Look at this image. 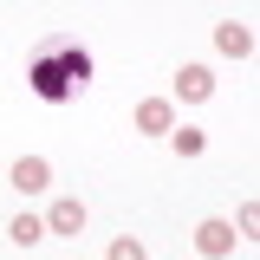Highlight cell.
Instances as JSON below:
<instances>
[{
  "label": "cell",
  "instance_id": "obj_3",
  "mask_svg": "<svg viewBox=\"0 0 260 260\" xmlns=\"http://www.w3.org/2000/svg\"><path fill=\"white\" fill-rule=\"evenodd\" d=\"M7 182H13L20 195H46V189H52V162H46V156H20L13 169H7Z\"/></svg>",
  "mask_w": 260,
  "mask_h": 260
},
{
  "label": "cell",
  "instance_id": "obj_7",
  "mask_svg": "<svg viewBox=\"0 0 260 260\" xmlns=\"http://www.w3.org/2000/svg\"><path fill=\"white\" fill-rule=\"evenodd\" d=\"M215 52H221V59H247V52H254V32L241 26V20H221V26H215Z\"/></svg>",
  "mask_w": 260,
  "mask_h": 260
},
{
  "label": "cell",
  "instance_id": "obj_5",
  "mask_svg": "<svg viewBox=\"0 0 260 260\" xmlns=\"http://www.w3.org/2000/svg\"><path fill=\"white\" fill-rule=\"evenodd\" d=\"M176 98H182V104H208V98H215V72H208V65H182V72H176Z\"/></svg>",
  "mask_w": 260,
  "mask_h": 260
},
{
  "label": "cell",
  "instance_id": "obj_9",
  "mask_svg": "<svg viewBox=\"0 0 260 260\" xmlns=\"http://www.w3.org/2000/svg\"><path fill=\"white\" fill-rule=\"evenodd\" d=\"M169 143H176V156H202V150H208V137H202V130H195V124H182V130H169Z\"/></svg>",
  "mask_w": 260,
  "mask_h": 260
},
{
  "label": "cell",
  "instance_id": "obj_11",
  "mask_svg": "<svg viewBox=\"0 0 260 260\" xmlns=\"http://www.w3.org/2000/svg\"><path fill=\"white\" fill-rule=\"evenodd\" d=\"M234 234H241V241H247V234H260V208H254V202L234 215Z\"/></svg>",
  "mask_w": 260,
  "mask_h": 260
},
{
  "label": "cell",
  "instance_id": "obj_8",
  "mask_svg": "<svg viewBox=\"0 0 260 260\" xmlns=\"http://www.w3.org/2000/svg\"><path fill=\"white\" fill-rule=\"evenodd\" d=\"M7 234H13L20 247H39V241H46V221H39V215H13V221H7Z\"/></svg>",
  "mask_w": 260,
  "mask_h": 260
},
{
  "label": "cell",
  "instance_id": "obj_4",
  "mask_svg": "<svg viewBox=\"0 0 260 260\" xmlns=\"http://www.w3.org/2000/svg\"><path fill=\"white\" fill-rule=\"evenodd\" d=\"M234 241H241V234H234V221H221V215H208V221L195 228V247H202V254H208V260H221V254H234Z\"/></svg>",
  "mask_w": 260,
  "mask_h": 260
},
{
  "label": "cell",
  "instance_id": "obj_10",
  "mask_svg": "<svg viewBox=\"0 0 260 260\" xmlns=\"http://www.w3.org/2000/svg\"><path fill=\"white\" fill-rule=\"evenodd\" d=\"M104 260H150L143 254V241H137V234H117V241H111V254Z\"/></svg>",
  "mask_w": 260,
  "mask_h": 260
},
{
  "label": "cell",
  "instance_id": "obj_2",
  "mask_svg": "<svg viewBox=\"0 0 260 260\" xmlns=\"http://www.w3.org/2000/svg\"><path fill=\"white\" fill-rule=\"evenodd\" d=\"M46 234H65V241H78V234H85V202H78V195H59V202L46 208Z\"/></svg>",
  "mask_w": 260,
  "mask_h": 260
},
{
  "label": "cell",
  "instance_id": "obj_1",
  "mask_svg": "<svg viewBox=\"0 0 260 260\" xmlns=\"http://www.w3.org/2000/svg\"><path fill=\"white\" fill-rule=\"evenodd\" d=\"M26 78H32V91L46 98V104H65L72 91H85V85H91V52H85L78 39H39Z\"/></svg>",
  "mask_w": 260,
  "mask_h": 260
},
{
  "label": "cell",
  "instance_id": "obj_6",
  "mask_svg": "<svg viewBox=\"0 0 260 260\" xmlns=\"http://www.w3.org/2000/svg\"><path fill=\"white\" fill-rule=\"evenodd\" d=\"M137 130H143V137H169V130H176V104H169V98H143V104H137Z\"/></svg>",
  "mask_w": 260,
  "mask_h": 260
}]
</instances>
